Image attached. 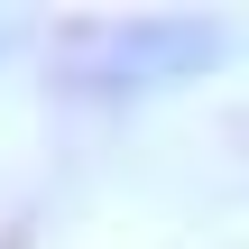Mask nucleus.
Listing matches in <instances>:
<instances>
[{
  "label": "nucleus",
  "mask_w": 249,
  "mask_h": 249,
  "mask_svg": "<svg viewBox=\"0 0 249 249\" xmlns=\"http://www.w3.org/2000/svg\"><path fill=\"white\" fill-rule=\"evenodd\" d=\"M213 55H222V28H203V18H111L65 46V83L74 92H148Z\"/></svg>",
  "instance_id": "1"
}]
</instances>
